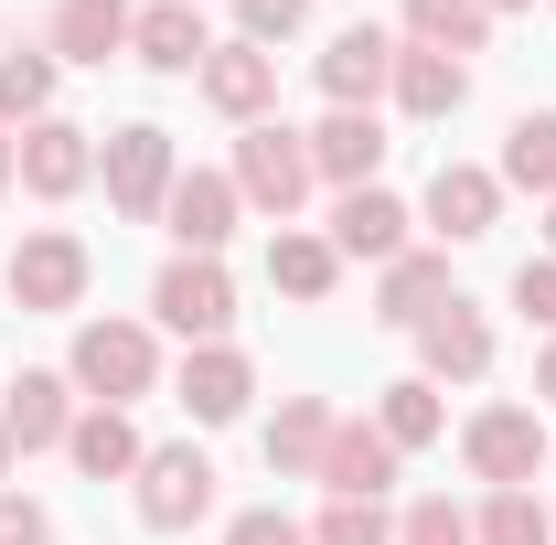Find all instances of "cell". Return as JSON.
<instances>
[{"label": "cell", "instance_id": "37", "mask_svg": "<svg viewBox=\"0 0 556 545\" xmlns=\"http://www.w3.org/2000/svg\"><path fill=\"white\" fill-rule=\"evenodd\" d=\"M535 396H556V332H546V353H535Z\"/></svg>", "mask_w": 556, "mask_h": 545}, {"label": "cell", "instance_id": "36", "mask_svg": "<svg viewBox=\"0 0 556 545\" xmlns=\"http://www.w3.org/2000/svg\"><path fill=\"white\" fill-rule=\"evenodd\" d=\"M225 545H311V535H300L289 514H236V524H225Z\"/></svg>", "mask_w": 556, "mask_h": 545}, {"label": "cell", "instance_id": "14", "mask_svg": "<svg viewBox=\"0 0 556 545\" xmlns=\"http://www.w3.org/2000/svg\"><path fill=\"white\" fill-rule=\"evenodd\" d=\"M129 54L150 75H204V54H214V33H204V11L193 0H150L129 22Z\"/></svg>", "mask_w": 556, "mask_h": 545}, {"label": "cell", "instance_id": "21", "mask_svg": "<svg viewBox=\"0 0 556 545\" xmlns=\"http://www.w3.org/2000/svg\"><path fill=\"white\" fill-rule=\"evenodd\" d=\"M439 300H460L450 289V257H428V246H407V257H386V289H375V321H396V332H417Z\"/></svg>", "mask_w": 556, "mask_h": 545}, {"label": "cell", "instance_id": "34", "mask_svg": "<svg viewBox=\"0 0 556 545\" xmlns=\"http://www.w3.org/2000/svg\"><path fill=\"white\" fill-rule=\"evenodd\" d=\"M514 310H525L535 332H556V257H525V268H514Z\"/></svg>", "mask_w": 556, "mask_h": 545}, {"label": "cell", "instance_id": "30", "mask_svg": "<svg viewBox=\"0 0 556 545\" xmlns=\"http://www.w3.org/2000/svg\"><path fill=\"white\" fill-rule=\"evenodd\" d=\"M54 107V54H0V129H33Z\"/></svg>", "mask_w": 556, "mask_h": 545}, {"label": "cell", "instance_id": "3", "mask_svg": "<svg viewBox=\"0 0 556 545\" xmlns=\"http://www.w3.org/2000/svg\"><path fill=\"white\" fill-rule=\"evenodd\" d=\"M150 310H161V332H182V342H225V321H236L225 257H172V268L150 278Z\"/></svg>", "mask_w": 556, "mask_h": 545}, {"label": "cell", "instance_id": "20", "mask_svg": "<svg viewBox=\"0 0 556 545\" xmlns=\"http://www.w3.org/2000/svg\"><path fill=\"white\" fill-rule=\"evenodd\" d=\"M407 118H450L460 97H471V65L460 54H428V43H396V86H386Z\"/></svg>", "mask_w": 556, "mask_h": 545}, {"label": "cell", "instance_id": "8", "mask_svg": "<svg viewBox=\"0 0 556 545\" xmlns=\"http://www.w3.org/2000/svg\"><path fill=\"white\" fill-rule=\"evenodd\" d=\"M11 172H22V193L65 204V193H86V172H97V139L75 129V118H33V129L11 139Z\"/></svg>", "mask_w": 556, "mask_h": 545}, {"label": "cell", "instance_id": "11", "mask_svg": "<svg viewBox=\"0 0 556 545\" xmlns=\"http://www.w3.org/2000/svg\"><path fill=\"white\" fill-rule=\"evenodd\" d=\"M396 460H407V449H396L386 428H364V417H343V428H332V449H321V492H332V503H386V481H396Z\"/></svg>", "mask_w": 556, "mask_h": 545}, {"label": "cell", "instance_id": "17", "mask_svg": "<svg viewBox=\"0 0 556 545\" xmlns=\"http://www.w3.org/2000/svg\"><path fill=\"white\" fill-rule=\"evenodd\" d=\"M386 86H396V43H386L375 22L332 33V54H321V97H332V107H375Z\"/></svg>", "mask_w": 556, "mask_h": 545}, {"label": "cell", "instance_id": "10", "mask_svg": "<svg viewBox=\"0 0 556 545\" xmlns=\"http://www.w3.org/2000/svg\"><path fill=\"white\" fill-rule=\"evenodd\" d=\"M482 364H492V321L471 300H439V310L417 321V375H428V385H471Z\"/></svg>", "mask_w": 556, "mask_h": 545}, {"label": "cell", "instance_id": "23", "mask_svg": "<svg viewBox=\"0 0 556 545\" xmlns=\"http://www.w3.org/2000/svg\"><path fill=\"white\" fill-rule=\"evenodd\" d=\"M332 428H343V417L321 407V396H289V407L268 417V471H289V481H321V449H332Z\"/></svg>", "mask_w": 556, "mask_h": 545}, {"label": "cell", "instance_id": "4", "mask_svg": "<svg viewBox=\"0 0 556 545\" xmlns=\"http://www.w3.org/2000/svg\"><path fill=\"white\" fill-rule=\"evenodd\" d=\"M97 172H108V204L129 214V225H150V214L172 204V129H150V118H129V129L97 150Z\"/></svg>", "mask_w": 556, "mask_h": 545}, {"label": "cell", "instance_id": "9", "mask_svg": "<svg viewBox=\"0 0 556 545\" xmlns=\"http://www.w3.org/2000/svg\"><path fill=\"white\" fill-rule=\"evenodd\" d=\"M236 172H172V204H161V225H172V246L182 257H225V236H236Z\"/></svg>", "mask_w": 556, "mask_h": 545}, {"label": "cell", "instance_id": "6", "mask_svg": "<svg viewBox=\"0 0 556 545\" xmlns=\"http://www.w3.org/2000/svg\"><path fill=\"white\" fill-rule=\"evenodd\" d=\"M460 460H471L492 492H525V481L546 471V428H535V407H482L471 428H460Z\"/></svg>", "mask_w": 556, "mask_h": 545}, {"label": "cell", "instance_id": "39", "mask_svg": "<svg viewBox=\"0 0 556 545\" xmlns=\"http://www.w3.org/2000/svg\"><path fill=\"white\" fill-rule=\"evenodd\" d=\"M0 492H11V417H0Z\"/></svg>", "mask_w": 556, "mask_h": 545}, {"label": "cell", "instance_id": "26", "mask_svg": "<svg viewBox=\"0 0 556 545\" xmlns=\"http://www.w3.org/2000/svg\"><path fill=\"white\" fill-rule=\"evenodd\" d=\"M503 182L556 204V107H525V118L503 129Z\"/></svg>", "mask_w": 556, "mask_h": 545}, {"label": "cell", "instance_id": "32", "mask_svg": "<svg viewBox=\"0 0 556 545\" xmlns=\"http://www.w3.org/2000/svg\"><path fill=\"white\" fill-rule=\"evenodd\" d=\"M311 545H396V524H386V503H332L311 524Z\"/></svg>", "mask_w": 556, "mask_h": 545}, {"label": "cell", "instance_id": "27", "mask_svg": "<svg viewBox=\"0 0 556 545\" xmlns=\"http://www.w3.org/2000/svg\"><path fill=\"white\" fill-rule=\"evenodd\" d=\"M407 43H428V54H482L492 11L482 0H407Z\"/></svg>", "mask_w": 556, "mask_h": 545}, {"label": "cell", "instance_id": "25", "mask_svg": "<svg viewBox=\"0 0 556 545\" xmlns=\"http://www.w3.org/2000/svg\"><path fill=\"white\" fill-rule=\"evenodd\" d=\"M332 278H343L332 236H300V225L268 236V289H289V300H332Z\"/></svg>", "mask_w": 556, "mask_h": 545}, {"label": "cell", "instance_id": "38", "mask_svg": "<svg viewBox=\"0 0 556 545\" xmlns=\"http://www.w3.org/2000/svg\"><path fill=\"white\" fill-rule=\"evenodd\" d=\"M11 182H22V172H11V129H0V193H11Z\"/></svg>", "mask_w": 556, "mask_h": 545}, {"label": "cell", "instance_id": "31", "mask_svg": "<svg viewBox=\"0 0 556 545\" xmlns=\"http://www.w3.org/2000/svg\"><path fill=\"white\" fill-rule=\"evenodd\" d=\"M396 545H471V514H460L450 492H428V503H407V524H396Z\"/></svg>", "mask_w": 556, "mask_h": 545}, {"label": "cell", "instance_id": "33", "mask_svg": "<svg viewBox=\"0 0 556 545\" xmlns=\"http://www.w3.org/2000/svg\"><path fill=\"white\" fill-rule=\"evenodd\" d=\"M300 22H311V0H236V43H257V54L289 43Z\"/></svg>", "mask_w": 556, "mask_h": 545}, {"label": "cell", "instance_id": "15", "mask_svg": "<svg viewBox=\"0 0 556 545\" xmlns=\"http://www.w3.org/2000/svg\"><path fill=\"white\" fill-rule=\"evenodd\" d=\"M332 257H407V204L386 193V182H353L343 204H332Z\"/></svg>", "mask_w": 556, "mask_h": 545}, {"label": "cell", "instance_id": "35", "mask_svg": "<svg viewBox=\"0 0 556 545\" xmlns=\"http://www.w3.org/2000/svg\"><path fill=\"white\" fill-rule=\"evenodd\" d=\"M0 545H54V514L33 492H0Z\"/></svg>", "mask_w": 556, "mask_h": 545}, {"label": "cell", "instance_id": "22", "mask_svg": "<svg viewBox=\"0 0 556 545\" xmlns=\"http://www.w3.org/2000/svg\"><path fill=\"white\" fill-rule=\"evenodd\" d=\"M129 0H54V54L65 65H108V54H129Z\"/></svg>", "mask_w": 556, "mask_h": 545}, {"label": "cell", "instance_id": "24", "mask_svg": "<svg viewBox=\"0 0 556 545\" xmlns=\"http://www.w3.org/2000/svg\"><path fill=\"white\" fill-rule=\"evenodd\" d=\"M65 460H75L86 481H129L139 460H150V449H139L129 407H86V417H75V439H65Z\"/></svg>", "mask_w": 556, "mask_h": 545}, {"label": "cell", "instance_id": "16", "mask_svg": "<svg viewBox=\"0 0 556 545\" xmlns=\"http://www.w3.org/2000/svg\"><path fill=\"white\" fill-rule=\"evenodd\" d=\"M247 396H257V364H247L236 342H193V353H182V407L204 417V428L247 417Z\"/></svg>", "mask_w": 556, "mask_h": 545}, {"label": "cell", "instance_id": "40", "mask_svg": "<svg viewBox=\"0 0 556 545\" xmlns=\"http://www.w3.org/2000/svg\"><path fill=\"white\" fill-rule=\"evenodd\" d=\"M482 11H525V0H482Z\"/></svg>", "mask_w": 556, "mask_h": 545}, {"label": "cell", "instance_id": "13", "mask_svg": "<svg viewBox=\"0 0 556 545\" xmlns=\"http://www.w3.org/2000/svg\"><path fill=\"white\" fill-rule=\"evenodd\" d=\"M375 172H386V118H375V107H332V118H321V129H311V182H375Z\"/></svg>", "mask_w": 556, "mask_h": 545}, {"label": "cell", "instance_id": "18", "mask_svg": "<svg viewBox=\"0 0 556 545\" xmlns=\"http://www.w3.org/2000/svg\"><path fill=\"white\" fill-rule=\"evenodd\" d=\"M0 417H11V449H65L75 439V385L65 375H11Z\"/></svg>", "mask_w": 556, "mask_h": 545}, {"label": "cell", "instance_id": "29", "mask_svg": "<svg viewBox=\"0 0 556 545\" xmlns=\"http://www.w3.org/2000/svg\"><path fill=\"white\" fill-rule=\"evenodd\" d=\"M471 545H556V514L535 503V492H492L482 524H471Z\"/></svg>", "mask_w": 556, "mask_h": 545}, {"label": "cell", "instance_id": "12", "mask_svg": "<svg viewBox=\"0 0 556 545\" xmlns=\"http://www.w3.org/2000/svg\"><path fill=\"white\" fill-rule=\"evenodd\" d=\"M492 214H503V172H482V161H439V172H428V225H439L450 246L492 236Z\"/></svg>", "mask_w": 556, "mask_h": 545}, {"label": "cell", "instance_id": "2", "mask_svg": "<svg viewBox=\"0 0 556 545\" xmlns=\"http://www.w3.org/2000/svg\"><path fill=\"white\" fill-rule=\"evenodd\" d=\"M236 193H247L257 214H278V225H289V214H300V193H311V139L278 129V118H257V129L236 139Z\"/></svg>", "mask_w": 556, "mask_h": 545}, {"label": "cell", "instance_id": "19", "mask_svg": "<svg viewBox=\"0 0 556 545\" xmlns=\"http://www.w3.org/2000/svg\"><path fill=\"white\" fill-rule=\"evenodd\" d=\"M204 97L225 107V118H268V97H278V54H257V43H214L204 54Z\"/></svg>", "mask_w": 556, "mask_h": 545}, {"label": "cell", "instance_id": "1", "mask_svg": "<svg viewBox=\"0 0 556 545\" xmlns=\"http://www.w3.org/2000/svg\"><path fill=\"white\" fill-rule=\"evenodd\" d=\"M65 385H75V396H97V407H129V396L161 385V342L139 332V321H75Z\"/></svg>", "mask_w": 556, "mask_h": 545}, {"label": "cell", "instance_id": "7", "mask_svg": "<svg viewBox=\"0 0 556 545\" xmlns=\"http://www.w3.org/2000/svg\"><path fill=\"white\" fill-rule=\"evenodd\" d=\"M0 289H11L22 310H75V300H86V246H75L65 225H43V236H22V246H11Z\"/></svg>", "mask_w": 556, "mask_h": 545}, {"label": "cell", "instance_id": "5", "mask_svg": "<svg viewBox=\"0 0 556 545\" xmlns=\"http://www.w3.org/2000/svg\"><path fill=\"white\" fill-rule=\"evenodd\" d=\"M204 514H214V460L193 439L139 460V524H150V535H182V524H204Z\"/></svg>", "mask_w": 556, "mask_h": 545}, {"label": "cell", "instance_id": "28", "mask_svg": "<svg viewBox=\"0 0 556 545\" xmlns=\"http://www.w3.org/2000/svg\"><path fill=\"white\" fill-rule=\"evenodd\" d=\"M375 428H386L396 449H428V439H439V385H428V375H396L386 407H375Z\"/></svg>", "mask_w": 556, "mask_h": 545}, {"label": "cell", "instance_id": "41", "mask_svg": "<svg viewBox=\"0 0 556 545\" xmlns=\"http://www.w3.org/2000/svg\"><path fill=\"white\" fill-rule=\"evenodd\" d=\"M546 246H556V204H546Z\"/></svg>", "mask_w": 556, "mask_h": 545}]
</instances>
